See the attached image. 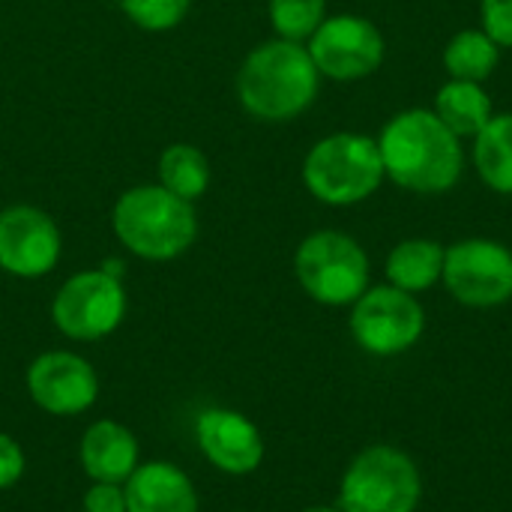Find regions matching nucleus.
I'll return each mask as SVG.
<instances>
[{
	"instance_id": "1",
	"label": "nucleus",
	"mask_w": 512,
	"mask_h": 512,
	"mask_svg": "<svg viewBox=\"0 0 512 512\" xmlns=\"http://www.w3.org/2000/svg\"><path fill=\"white\" fill-rule=\"evenodd\" d=\"M384 174L414 195H447L465 171V147L432 108H408L393 114L375 138Z\"/></svg>"
},
{
	"instance_id": "2",
	"label": "nucleus",
	"mask_w": 512,
	"mask_h": 512,
	"mask_svg": "<svg viewBox=\"0 0 512 512\" xmlns=\"http://www.w3.org/2000/svg\"><path fill=\"white\" fill-rule=\"evenodd\" d=\"M321 72L303 42L270 39L252 48L237 72V99L255 120L288 123L318 96Z\"/></svg>"
},
{
	"instance_id": "3",
	"label": "nucleus",
	"mask_w": 512,
	"mask_h": 512,
	"mask_svg": "<svg viewBox=\"0 0 512 512\" xmlns=\"http://www.w3.org/2000/svg\"><path fill=\"white\" fill-rule=\"evenodd\" d=\"M114 237L144 261L180 258L198 237V216L192 201L165 186H132L111 210Z\"/></svg>"
},
{
	"instance_id": "4",
	"label": "nucleus",
	"mask_w": 512,
	"mask_h": 512,
	"mask_svg": "<svg viewBox=\"0 0 512 512\" xmlns=\"http://www.w3.org/2000/svg\"><path fill=\"white\" fill-rule=\"evenodd\" d=\"M303 186L327 207H354L387 180L378 141L363 132H333L312 144L303 159Z\"/></svg>"
},
{
	"instance_id": "5",
	"label": "nucleus",
	"mask_w": 512,
	"mask_h": 512,
	"mask_svg": "<svg viewBox=\"0 0 512 512\" xmlns=\"http://www.w3.org/2000/svg\"><path fill=\"white\" fill-rule=\"evenodd\" d=\"M420 501L423 477L417 462L393 444H372L345 468L336 507L342 512H417Z\"/></svg>"
},
{
	"instance_id": "6",
	"label": "nucleus",
	"mask_w": 512,
	"mask_h": 512,
	"mask_svg": "<svg viewBox=\"0 0 512 512\" xmlns=\"http://www.w3.org/2000/svg\"><path fill=\"white\" fill-rule=\"evenodd\" d=\"M300 288L321 306H351L369 288V255L345 231H315L294 252Z\"/></svg>"
},
{
	"instance_id": "7",
	"label": "nucleus",
	"mask_w": 512,
	"mask_h": 512,
	"mask_svg": "<svg viewBox=\"0 0 512 512\" xmlns=\"http://www.w3.org/2000/svg\"><path fill=\"white\" fill-rule=\"evenodd\" d=\"M354 342L372 357H399L411 351L426 333V309L417 294L387 285H369L348 318Z\"/></svg>"
},
{
	"instance_id": "8",
	"label": "nucleus",
	"mask_w": 512,
	"mask_h": 512,
	"mask_svg": "<svg viewBox=\"0 0 512 512\" xmlns=\"http://www.w3.org/2000/svg\"><path fill=\"white\" fill-rule=\"evenodd\" d=\"M441 282L459 306L498 309L512 300V249L489 237L459 240L444 252Z\"/></svg>"
},
{
	"instance_id": "9",
	"label": "nucleus",
	"mask_w": 512,
	"mask_h": 512,
	"mask_svg": "<svg viewBox=\"0 0 512 512\" xmlns=\"http://www.w3.org/2000/svg\"><path fill=\"white\" fill-rule=\"evenodd\" d=\"M309 57L321 78L330 81H363L384 63L387 42L378 24L366 15H327L309 36Z\"/></svg>"
},
{
	"instance_id": "10",
	"label": "nucleus",
	"mask_w": 512,
	"mask_h": 512,
	"mask_svg": "<svg viewBox=\"0 0 512 512\" xmlns=\"http://www.w3.org/2000/svg\"><path fill=\"white\" fill-rule=\"evenodd\" d=\"M126 315V291L117 276L81 270L60 285L51 303L57 330L75 342H96L111 336Z\"/></svg>"
},
{
	"instance_id": "11",
	"label": "nucleus",
	"mask_w": 512,
	"mask_h": 512,
	"mask_svg": "<svg viewBox=\"0 0 512 512\" xmlns=\"http://www.w3.org/2000/svg\"><path fill=\"white\" fill-rule=\"evenodd\" d=\"M60 228L57 222L33 207L12 204L0 210V267L21 279H39L60 261Z\"/></svg>"
},
{
	"instance_id": "12",
	"label": "nucleus",
	"mask_w": 512,
	"mask_h": 512,
	"mask_svg": "<svg viewBox=\"0 0 512 512\" xmlns=\"http://www.w3.org/2000/svg\"><path fill=\"white\" fill-rule=\"evenodd\" d=\"M27 390L33 402L57 417L84 414L99 396V378L93 366L69 351H48L30 363Z\"/></svg>"
},
{
	"instance_id": "13",
	"label": "nucleus",
	"mask_w": 512,
	"mask_h": 512,
	"mask_svg": "<svg viewBox=\"0 0 512 512\" xmlns=\"http://www.w3.org/2000/svg\"><path fill=\"white\" fill-rule=\"evenodd\" d=\"M195 441L204 459L231 477H246L264 462V438L258 426L231 408H210L198 414Z\"/></svg>"
},
{
	"instance_id": "14",
	"label": "nucleus",
	"mask_w": 512,
	"mask_h": 512,
	"mask_svg": "<svg viewBox=\"0 0 512 512\" xmlns=\"http://www.w3.org/2000/svg\"><path fill=\"white\" fill-rule=\"evenodd\" d=\"M126 512H198L192 480L171 462L138 465L123 483Z\"/></svg>"
},
{
	"instance_id": "15",
	"label": "nucleus",
	"mask_w": 512,
	"mask_h": 512,
	"mask_svg": "<svg viewBox=\"0 0 512 512\" xmlns=\"http://www.w3.org/2000/svg\"><path fill=\"white\" fill-rule=\"evenodd\" d=\"M81 465L93 483L123 486L138 468V441L126 426L99 420L81 438Z\"/></svg>"
},
{
	"instance_id": "16",
	"label": "nucleus",
	"mask_w": 512,
	"mask_h": 512,
	"mask_svg": "<svg viewBox=\"0 0 512 512\" xmlns=\"http://www.w3.org/2000/svg\"><path fill=\"white\" fill-rule=\"evenodd\" d=\"M444 246L429 237H408L387 252L384 276L393 288L408 294L432 291L444 273Z\"/></svg>"
},
{
	"instance_id": "17",
	"label": "nucleus",
	"mask_w": 512,
	"mask_h": 512,
	"mask_svg": "<svg viewBox=\"0 0 512 512\" xmlns=\"http://www.w3.org/2000/svg\"><path fill=\"white\" fill-rule=\"evenodd\" d=\"M432 111L462 141L477 138L495 114L492 96L486 93V87L477 81H459V78H450L444 87H438Z\"/></svg>"
},
{
	"instance_id": "18",
	"label": "nucleus",
	"mask_w": 512,
	"mask_h": 512,
	"mask_svg": "<svg viewBox=\"0 0 512 512\" xmlns=\"http://www.w3.org/2000/svg\"><path fill=\"white\" fill-rule=\"evenodd\" d=\"M471 159L492 192L512 195V114H492L486 129L474 138Z\"/></svg>"
},
{
	"instance_id": "19",
	"label": "nucleus",
	"mask_w": 512,
	"mask_h": 512,
	"mask_svg": "<svg viewBox=\"0 0 512 512\" xmlns=\"http://www.w3.org/2000/svg\"><path fill=\"white\" fill-rule=\"evenodd\" d=\"M444 69L450 78L459 81H489L492 72L501 63V45L483 30V27H468L459 30L447 45H444Z\"/></svg>"
},
{
	"instance_id": "20",
	"label": "nucleus",
	"mask_w": 512,
	"mask_h": 512,
	"mask_svg": "<svg viewBox=\"0 0 512 512\" xmlns=\"http://www.w3.org/2000/svg\"><path fill=\"white\" fill-rule=\"evenodd\" d=\"M156 174L159 186L186 201H198L210 186V162L192 144H171L168 150H162Z\"/></svg>"
},
{
	"instance_id": "21",
	"label": "nucleus",
	"mask_w": 512,
	"mask_h": 512,
	"mask_svg": "<svg viewBox=\"0 0 512 512\" xmlns=\"http://www.w3.org/2000/svg\"><path fill=\"white\" fill-rule=\"evenodd\" d=\"M267 15L279 39L309 42V36L327 18V0H270Z\"/></svg>"
},
{
	"instance_id": "22",
	"label": "nucleus",
	"mask_w": 512,
	"mask_h": 512,
	"mask_svg": "<svg viewBox=\"0 0 512 512\" xmlns=\"http://www.w3.org/2000/svg\"><path fill=\"white\" fill-rule=\"evenodd\" d=\"M126 18L150 33L174 30L192 9V0H120Z\"/></svg>"
},
{
	"instance_id": "23",
	"label": "nucleus",
	"mask_w": 512,
	"mask_h": 512,
	"mask_svg": "<svg viewBox=\"0 0 512 512\" xmlns=\"http://www.w3.org/2000/svg\"><path fill=\"white\" fill-rule=\"evenodd\" d=\"M480 24L501 48H512V0H480Z\"/></svg>"
},
{
	"instance_id": "24",
	"label": "nucleus",
	"mask_w": 512,
	"mask_h": 512,
	"mask_svg": "<svg viewBox=\"0 0 512 512\" xmlns=\"http://www.w3.org/2000/svg\"><path fill=\"white\" fill-rule=\"evenodd\" d=\"M84 512H126V492L117 483H93L84 492Z\"/></svg>"
},
{
	"instance_id": "25",
	"label": "nucleus",
	"mask_w": 512,
	"mask_h": 512,
	"mask_svg": "<svg viewBox=\"0 0 512 512\" xmlns=\"http://www.w3.org/2000/svg\"><path fill=\"white\" fill-rule=\"evenodd\" d=\"M24 474V453L15 444V438L0 432V489H9Z\"/></svg>"
},
{
	"instance_id": "26",
	"label": "nucleus",
	"mask_w": 512,
	"mask_h": 512,
	"mask_svg": "<svg viewBox=\"0 0 512 512\" xmlns=\"http://www.w3.org/2000/svg\"><path fill=\"white\" fill-rule=\"evenodd\" d=\"M300 512H342L339 507H306V510Z\"/></svg>"
}]
</instances>
